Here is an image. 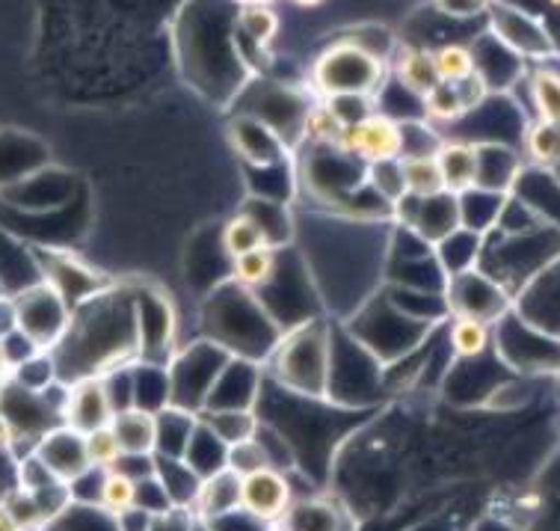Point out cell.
<instances>
[{"instance_id":"6da1fadb","label":"cell","mask_w":560,"mask_h":531,"mask_svg":"<svg viewBox=\"0 0 560 531\" xmlns=\"http://www.w3.org/2000/svg\"><path fill=\"white\" fill-rule=\"evenodd\" d=\"M315 81L326 99H368L383 83V62L359 45H336L315 66Z\"/></svg>"},{"instance_id":"7a4b0ae2","label":"cell","mask_w":560,"mask_h":531,"mask_svg":"<svg viewBox=\"0 0 560 531\" xmlns=\"http://www.w3.org/2000/svg\"><path fill=\"white\" fill-rule=\"evenodd\" d=\"M12 300H15V312H19L21 333L31 338L39 350L57 348L62 336L69 333V324H72V309H69V300L62 297L60 288L45 279V282L24 288Z\"/></svg>"},{"instance_id":"3957f363","label":"cell","mask_w":560,"mask_h":531,"mask_svg":"<svg viewBox=\"0 0 560 531\" xmlns=\"http://www.w3.org/2000/svg\"><path fill=\"white\" fill-rule=\"evenodd\" d=\"M336 149L350 158H362L368 164L400 158L404 154V128L388 116L371 113V116H362L357 123L347 125Z\"/></svg>"},{"instance_id":"277c9868","label":"cell","mask_w":560,"mask_h":531,"mask_svg":"<svg viewBox=\"0 0 560 531\" xmlns=\"http://www.w3.org/2000/svg\"><path fill=\"white\" fill-rule=\"evenodd\" d=\"M291 501H294L291 499V484L282 475V470H276V466H267V470H258L241 478V508L253 513L255 520L273 526L285 517Z\"/></svg>"},{"instance_id":"5b68a950","label":"cell","mask_w":560,"mask_h":531,"mask_svg":"<svg viewBox=\"0 0 560 531\" xmlns=\"http://www.w3.org/2000/svg\"><path fill=\"white\" fill-rule=\"evenodd\" d=\"M113 401L107 395L104 378H81L69 383V395L62 404V425L90 434L95 428H104L113 422Z\"/></svg>"},{"instance_id":"8992f818","label":"cell","mask_w":560,"mask_h":531,"mask_svg":"<svg viewBox=\"0 0 560 531\" xmlns=\"http://www.w3.org/2000/svg\"><path fill=\"white\" fill-rule=\"evenodd\" d=\"M33 451L39 454L48 470L66 484H72L74 478H81L83 472L92 470L90 451H86V434L69 428V425H57L45 437H42Z\"/></svg>"},{"instance_id":"52a82bcc","label":"cell","mask_w":560,"mask_h":531,"mask_svg":"<svg viewBox=\"0 0 560 531\" xmlns=\"http://www.w3.org/2000/svg\"><path fill=\"white\" fill-rule=\"evenodd\" d=\"M436 164L448 194L471 191L480 178V149L471 143H442L436 149Z\"/></svg>"},{"instance_id":"ba28073f","label":"cell","mask_w":560,"mask_h":531,"mask_svg":"<svg viewBox=\"0 0 560 531\" xmlns=\"http://www.w3.org/2000/svg\"><path fill=\"white\" fill-rule=\"evenodd\" d=\"M235 508H241V475L225 466V470L202 478V487H199L194 501L196 517L214 520V517H223Z\"/></svg>"},{"instance_id":"9c48e42d","label":"cell","mask_w":560,"mask_h":531,"mask_svg":"<svg viewBox=\"0 0 560 531\" xmlns=\"http://www.w3.org/2000/svg\"><path fill=\"white\" fill-rule=\"evenodd\" d=\"M154 419H158V446H154V454H161V458H184L187 442H190L196 425H199L194 409L163 404L154 413Z\"/></svg>"},{"instance_id":"30bf717a","label":"cell","mask_w":560,"mask_h":531,"mask_svg":"<svg viewBox=\"0 0 560 531\" xmlns=\"http://www.w3.org/2000/svg\"><path fill=\"white\" fill-rule=\"evenodd\" d=\"M113 430L122 451L131 454H149L158 446V419L152 409L145 407H128L113 413Z\"/></svg>"},{"instance_id":"8fae6325","label":"cell","mask_w":560,"mask_h":531,"mask_svg":"<svg viewBox=\"0 0 560 531\" xmlns=\"http://www.w3.org/2000/svg\"><path fill=\"white\" fill-rule=\"evenodd\" d=\"M418 205L416 226L421 235H428L430 241L445 238L457 223V199L448 191H442L436 196H412Z\"/></svg>"},{"instance_id":"7c38bea8","label":"cell","mask_w":560,"mask_h":531,"mask_svg":"<svg viewBox=\"0 0 560 531\" xmlns=\"http://www.w3.org/2000/svg\"><path fill=\"white\" fill-rule=\"evenodd\" d=\"M158 478L163 481V487L173 496V501L178 508H190V511H194L196 493L202 487V475H199L187 460L161 458V454H158Z\"/></svg>"},{"instance_id":"4fadbf2b","label":"cell","mask_w":560,"mask_h":531,"mask_svg":"<svg viewBox=\"0 0 560 531\" xmlns=\"http://www.w3.org/2000/svg\"><path fill=\"white\" fill-rule=\"evenodd\" d=\"M225 451H229V446H225L205 422H199L194 430V437L187 442L184 460H187L202 478H208V475L225 470Z\"/></svg>"},{"instance_id":"5bb4252c","label":"cell","mask_w":560,"mask_h":531,"mask_svg":"<svg viewBox=\"0 0 560 531\" xmlns=\"http://www.w3.org/2000/svg\"><path fill=\"white\" fill-rule=\"evenodd\" d=\"M45 531H122L119 520L107 513L102 505H90V501H72L60 517H54Z\"/></svg>"},{"instance_id":"9a60e30c","label":"cell","mask_w":560,"mask_h":531,"mask_svg":"<svg viewBox=\"0 0 560 531\" xmlns=\"http://www.w3.org/2000/svg\"><path fill=\"white\" fill-rule=\"evenodd\" d=\"M398 78L409 92H416V95H421V99H424L436 83H442L439 81L433 54L421 51V48H407V51L400 54Z\"/></svg>"},{"instance_id":"2e32d148","label":"cell","mask_w":560,"mask_h":531,"mask_svg":"<svg viewBox=\"0 0 560 531\" xmlns=\"http://www.w3.org/2000/svg\"><path fill=\"white\" fill-rule=\"evenodd\" d=\"M205 425L214 430L217 437L232 446V442L249 440L258 434V422H255L253 409L249 407H223V409H208Z\"/></svg>"},{"instance_id":"e0dca14e","label":"cell","mask_w":560,"mask_h":531,"mask_svg":"<svg viewBox=\"0 0 560 531\" xmlns=\"http://www.w3.org/2000/svg\"><path fill=\"white\" fill-rule=\"evenodd\" d=\"M273 526L276 531H336L338 517L326 501H303V505L291 501L285 517Z\"/></svg>"},{"instance_id":"ac0fdd59","label":"cell","mask_w":560,"mask_h":531,"mask_svg":"<svg viewBox=\"0 0 560 531\" xmlns=\"http://www.w3.org/2000/svg\"><path fill=\"white\" fill-rule=\"evenodd\" d=\"M409 196H436L445 191L436 154H400Z\"/></svg>"},{"instance_id":"d6986e66","label":"cell","mask_w":560,"mask_h":531,"mask_svg":"<svg viewBox=\"0 0 560 531\" xmlns=\"http://www.w3.org/2000/svg\"><path fill=\"white\" fill-rule=\"evenodd\" d=\"M261 246H270V238L261 229V223L249 215L232 217L223 229V250L232 258L244 256V253H253V250H261Z\"/></svg>"},{"instance_id":"ffe728a7","label":"cell","mask_w":560,"mask_h":531,"mask_svg":"<svg viewBox=\"0 0 560 531\" xmlns=\"http://www.w3.org/2000/svg\"><path fill=\"white\" fill-rule=\"evenodd\" d=\"M368 182L388 205H400L407 199V178H404V164L400 158H386L368 164Z\"/></svg>"},{"instance_id":"44dd1931","label":"cell","mask_w":560,"mask_h":531,"mask_svg":"<svg viewBox=\"0 0 560 531\" xmlns=\"http://www.w3.org/2000/svg\"><path fill=\"white\" fill-rule=\"evenodd\" d=\"M98 505L113 517H122L131 508H137V481L122 475L116 470H104L102 493H98Z\"/></svg>"},{"instance_id":"7402d4cb","label":"cell","mask_w":560,"mask_h":531,"mask_svg":"<svg viewBox=\"0 0 560 531\" xmlns=\"http://www.w3.org/2000/svg\"><path fill=\"white\" fill-rule=\"evenodd\" d=\"M12 383H19V386L31 389V392H45V389H51L60 374H57V362H54L51 350H39L36 357L24 359L21 366L12 368L10 374Z\"/></svg>"},{"instance_id":"603a6c76","label":"cell","mask_w":560,"mask_h":531,"mask_svg":"<svg viewBox=\"0 0 560 531\" xmlns=\"http://www.w3.org/2000/svg\"><path fill=\"white\" fill-rule=\"evenodd\" d=\"M225 466L246 478V475H253L258 470H267V466H273V458H270V451L261 440H258V434L249 437V440L232 442L229 451H225Z\"/></svg>"},{"instance_id":"cb8c5ba5","label":"cell","mask_w":560,"mask_h":531,"mask_svg":"<svg viewBox=\"0 0 560 531\" xmlns=\"http://www.w3.org/2000/svg\"><path fill=\"white\" fill-rule=\"evenodd\" d=\"M451 348L463 359L480 357L489 348V327L480 318L459 315L451 327Z\"/></svg>"},{"instance_id":"d4e9b609","label":"cell","mask_w":560,"mask_h":531,"mask_svg":"<svg viewBox=\"0 0 560 531\" xmlns=\"http://www.w3.org/2000/svg\"><path fill=\"white\" fill-rule=\"evenodd\" d=\"M0 508L10 513V520L15 522L21 531H45V526H48L36 496H33L31 490H24V487H15V490L7 493V496L0 499Z\"/></svg>"},{"instance_id":"484cf974","label":"cell","mask_w":560,"mask_h":531,"mask_svg":"<svg viewBox=\"0 0 560 531\" xmlns=\"http://www.w3.org/2000/svg\"><path fill=\"white\" fill-rule=\"evenodd\" d=\"M276 276V258L270 246H261V250H253V253H244V256L235 258V279L246 288H261L267 286Z\"/></svg>"},{"instance_id":"4316f807","label":"cell","mask_w":560,"mask_h":531,"mask_svg":"<svg viewBox=\"0 0 560 531\" xmlns=\"http://www.w3.org/2000/svg\"><path fill=\"white\" fill-rule=\"evenodd\" d=\"M433 60H436V72L439 81L442 83H463L475 78V57H471L469 48H463V45H445V48H439L433 54Z\"/></svg>"},{"instance_id":"83f0119b","label":"cell","mask_w":560,"mask_h":531,"mask_svg":"<svg viewBox=\"0 0 560 531\" xmlns=\"http://www.w3.org/2000/svg\"><path fill=\"white\" fill-rule=\"evenodd\" d=\"M530 95H534V104H537V113H540L542 123L560 125V74L549 72V69H540L530 78Z\"/></svg>"},{"instance_id":"f1b7e54d","label":"cell","mask_w":560,"mask_h":531,"mask_svg":"<svg viewBox=\"0 0 560 531\" xmlns=\"http://www.w3.org/2000/svg\"><path fill=\"white\" fill-rule=\"evenodd\" d=\"M424 111H428L430 119L454 123V119H459L469 107H466V99H463L459 86H454V83H436V86L424 95Z\"/></svg>"},{"instance_id":"f546056e","label":"cell","mask_w":560,"mask_h":531,"mask_svg":"<svg viewBox=\"0 0 560 531\" xmlns=\"http://www.w3.org/2000/svg\"><path fill=\"white\" fill-rule=\"evenodd\" d=\"M528 154L542 166H555L560 164V125L555 123H542L537 119L534 128L528 131Z\"/></svg>"},{"instance_id":"4dcf8cb0","label":"cell","mask_w":560,"mask_h":531,"mask_svg":"<svg viewBox=\"0 0 560 531\" xmlns=\"http://www.w3.org/2000/svg\"><path fill=\"white\" fill-rule=\"evenodd\" d=\"M347 123L336 113L332 104H326V107H317V111L308 113L306 119V137L308 140H315L320 146H332L336 149L338 140H341V134H345Z\"/></svg>"},{"instance_id":"1f68e13d","label":"cell","mask_w":560,"mask_h":531,"mask_svg":"<svg viewBox=\"0 0 560 531\" xmlns=\"http://www.w3.org/2000/svg\"><path fill=\"white\" fill-rule=\"evenodd\" d=\"M86 451H90V463L98 470H110L113 463L122 454V446L116 440V430L113 425L95 428L86 434Z\"/></svg>"},{"instance_id":"d6a6232c","label":"cell","mask_w":560,"mask_h":531,"mask_svg":"<svg viewBox=\"0 0 560 531\" xmlns=\"http://www.w3.org/2000/svg\"><path fill=\"white\" fill-rule=\"evenodd\" d=\"M137 508L145 513H163L170 511V508H175L173 496L166 493V487H163V481L158 478V472H154L152 478H143L137 481Z\"/></svg>"},{"instance_id":"836d02e7","label":"cell","mask_w":560,"mask_h":531,"mask_svg":"<svg viewBox=\"0 0 560 531\" xmlns=\"http://www.w3.org/2000/svg\"><path fill=\"white\" fill-rule=\"evenodd\" d=\"M57 475H54L51 470H48V463L36 454V451H31L27 458L21 460L19 466V487H24V490L31 493H39L45 490V487H51V484H57Z\"/></svg>"},{"instance_id":"e575fe53","label":"cell","mask_w":560,"mask_h":531,"mask_svg":"<svg viewBox=\"0 0 560 531\" xmlns=\"http://www.w3.org/2000/svg\"><path fill=\"white\" fill-rule=\"evenodd\" d=\"M110 470L122 472V475H128V478L133 481L152 478L154 472H158V454H154V451H149V454H131V451H122Z\"/></svg>"},{"instance_id":"d590c367","label":"cell","mask_w":560,"mask_h":531,"mask_svg":"<svg viewBox=\"0 0 560 531\" xmlns=\"http://www.w3.org/2000/svg\"><path fill=\"white\" fill-rule=\"evenodd\" d=\"M241 24L258 42H270L276 36V15L270 10H265V7H249V10H244Z\"/></svg>"},{"instance_id":"8d00e7d4","label":"cell","mask_w":560,"mask_h":531,"mask_svg":"<svg viewBox=\"0 0 560 531\" xmlns=\"http://www.w3.org/2000/svg\"><path fill=\"white\" fill-rule=\"evenodd\" d=\"M208 522H211L214 531H267V522L255 520L253 513H246L244 508H235V511L214 517V520Z\"/></svg>"},{"instance_id":"74e56055","label":"cell","mask_w":560,"mask_h":531,"mask_svg":"<svg viewBox=\"0 0 560 531\" xmlns=\"http://www.w3.org/2000/svg\"><path fill=\"white\" fill-rule=\"evenodd\" d=\"M196 513L190 508H170V511L154 513L152 522H149V531H190Z\"/></svg>"},{"instance_id":"f35d334b","label":"cell","mask_w":560,"mask_h":531,"mask_svg":"<svg viewBox=\"0 0 560 531\" xmlns=\"http://www.w3.org/2000/svg\"><path fill=\"white\" fill-rule=\"evenodd\" d=\"M3 350H7V359H10V374L12 368L21 366L24 359H31L39 354V348L33 345L31 338L24 336L21 330H15V333H10V336H3Z\"/></svg>"},{"instance_id":"ab89813d","label":"cell","mask_w":560,"mask_h":531,"mask_svg":"<svg viewBox=\"0 0 560 531\" xmlns=\"http://www.w3.org/2000/svg\"><path fill=\"white\" fill-rule=\"evenodd\" d=\"M19 330V312H15V300L10 295L0 297V338L10 336Z\"/></svg>"},{"instance_id":"60d3db41","label":"cell","mask_w":560,"mask_h":531,"mask_svg":"<svg viewBox=\"0 0 560 531\" xmlns=\"http://www.w3.org/2000/svg\"><path fill=\"white\" fill-rule=\"evenodd\" d=\"M15 430H12V425H10V419H7V416H3V413H0V451H10V449H15Z\"/></svg>"},{"instance_id":"b9f144b4","label":"cell","mask_w":560,"mask_h":531,"mask_svg":"<svg viewBox=\"0 0 560 531\" xmlns=\"http://www.w3.org/2000/svg\"><path fill=\"white\" fill-rule=\"evenodd\" d=\"M0 380H10V359L3 350V338H0Z\"/></svg>"},{"instance_id":"7bdbcfd3","label":"cell","mask_w":560,"mask_h":531,"mask_svg":"<svg viewBox=\"0 0 560 531\" xmlns=\"http://www.w3.org/2000/svg\"><path fill=\"white\" fill-rule=\"evenodd\" d=\"M0 531H21L19 526L10 520V513L3 511V508H0Z\"/></svg>"},{"instance_id":"ee69618b","label":"cell","mask_w":560,"mask_h":531,"mask_svg":"<svg viewBox=\"0 0 560 531\" xmlns=\"http://www.w3.org/2000/svg\"><path fill=\"white\" fill-rule=\"evenodd\" d=\"M190 531H214V529H211V522H208V520H202V517H196L194 526H190Z\"/></svg>"},{"instance_id":"f6af8a7d","label":"cell","mask_w":560,"mask_h":531,"mask_svg":"<svg viewBox=\"0 0 560 531\" xmlns=\"http://www.w3.org/2000/svg\"><path fill=\"white\" fill-rule=\"evenodd\" d=\"M296 7H320L324 0H294Z\"/></svg>"},{"instance_id":"bcb514c9","label":"cell","mask_w":560,"mask_h":531,"mask_svg":"<svg viewBox=\"0 0 560 531\" xmlns=\"http://www.w3.org/2000/svg\"><path fill=\"white\" fill-rule=\"evenodd\" d=\"M0 297H7V282H3V276H0Z\"/></svg>"},{"instance_id":"7dc6e473","label":"cell","mask_w":560,"mask_h":531,"mask_svg":"<svg viewBox=\"0 0 560 531\" xmlns=\"http://www.w3.org/2000/svg\"><path fill=\"white\" fill-rule=\"evenodd\" d=\"M3 389H7V380H0V399H3Z\"/></svg>"},{"instance_id":"c3c4849f","label":"cell","mask_w":560,"mask_h":531,"mask_svg":"<svg viewBox=\"0 0 560 531\" xmlns=\"http://www.w3.org/2000/svg\"><path fill=\"white\" fill-rule=\"evenodd\" d=\"M551 3H555V7H560V0H551Z\"/></svg>"}]
</instances>
